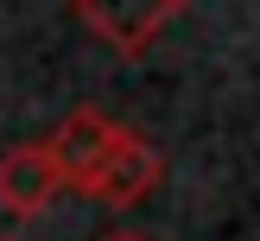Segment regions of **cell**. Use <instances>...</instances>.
<instances>
[{
	"instance_id": "1",
	"label": "cell",
	"mask_w": 260,
	"mask_h": 241,
	"mask_svg": "<svg viewBox=\"0 0 260 241\" xmlns=\"http://www.w3.org/2000/svg\"><path fill=\"white\" fill-rule=\"evenodd\" d=\"M121 127L108 121L102 108H76L70 121L57 127V140H51V152H57V165H63V178H70L76 190H95L102 184V171H108V159L121 152Z\"/></svg>"
},
{
	"instance_id": "2",
	"label": "cell",
	"mask_w": 260,
	"mask_h": 241,
	"mask_svg": "<svg viewBox=\"0 0 260 241\" xmlns=\"http://www.w3.org/2000/svg\"><path fill=\"white\" fill-rule=\"evenodd\" d=\"M57 190H70V178H63L57 152L51 146H13L7 159H0V203H7L13 216H38L45 203H57Z\"/></svg>"
},
{
	"instance_id": "3",
	"label": "cell",
	"mask_w": 260,
	"mask_h": 241,
	"mask_svg": "<svg viewBox=\"0 0 260 241\" xmlns=\"http://www.w3.org/2000/svg\"><path fill=\"white\" fill-rule=\"evenodd\" d=\"M178 0H76V13L89 19V32H102L114 51H140L165 19H172Z\"/></svg>"
},
{
	"instance_id": "4",
	"label": "cell",
	"mask_w": 260,
	"mask_h": 241,
	"mask_svg": "<svg viewBox=\"0 0 260 241\" xmlns=\"http://www.w3.org/2000/svg\"><path fill=\"white\" fill-rule=\"evenodd\" d=\"M152 184H159V152H152L146 140L127 133V140H121V152L108 159V171H102L95 197H102V203H134V197H146Z\"/></svg>"
},
{
	"instance_id": "5",
	"label": "cell",
	"mask_w": 260,
	"mask_h": 241,
	"mask_svg": "<svg viewBox=\"0 0 260 241\" xmlns=\"http://www.w3.org/2000/svg\"><path fill=\"white\" fill-rule=\"evenodd\" d=\"M108 241H140V235H108Z\"/></svg>"
}]
</instances>
